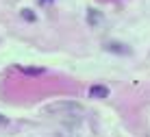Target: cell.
Masks as SVG:
<instances>
[{"label":"cell","instance_id":"6da1fadb","mask_svg":"<svg viewBox=\"0 0 150 137\" xmlns=\"http://www.w3.org/2000/svg\"><path fill=\"white\" fill-rule=\"evenodd\" d=\"M46 113L48 115H72V118H79V115H83L85 111H83L81 104L76 102H57V104H50L48 109H46Z\"/></svg>","mask_w":150,"mask_h":137},{"label":"cell","instance_id":"7a4b0ae2","mask_svg":"<svg viewBox=\"0 0 150 137\" xmlns=\"http://www.w3.org/2000/svg\"><path fill=\"white\" fill-rule=\"evenodd\" d=\"M89 96L91 98H107L109 89H107V85H94V87H89Z\"/></svg>","mask_w":150,"mask_h":137},{"label":"cell","instance_id":"3957f363","mask_svg":"<svg viewBox=\"0 0 150 137\" xmlns=\"http://www.w3.org/2000/svg\"><path fill=\"white\" fill-rule=\"evenodd\" d=\"M87 18H89V24L91 26H98L102 22V13L100 11H94V9H89V11H87Z\"/></svg>","mask_w":150,"mask_h":137},{"label":"cell","instance_id":"277c9868","mask_svg":"<svg viewBox=\"0 0 150 137\" xmlns=\"http://www.w3.org/2000/svg\"><path fill=\"white\" fill-rule=\"evenodd\" d=\"M107 50H113V52H120V55H128V48L122 44H105Z\"/></svg>","mask_w":150,"mask_h":137},{"label":"cell","instance_id":"5b68a950","mask_svg":"<svg viewBox=\"0 0 150 137\" xmlns=\"http://www.w3.org/2000/svg\"><path fill=\"white\" fill-rule=\"evenodd\" d=\"M22 18H24V20H28V22H35V13H33V11H28V9H24V11H22Z\"/></svg>","mask_w":150,"mask_h":137},{"label":"cell","instance_id":"8992f818","mask_svg":"<svg viewBox=\"0 0 150 137\" xmlns=\"http://www.w3.org/2000/svg\"><path fill=\"white\" fill-rule=\"evenodd\" d=\"M24 72H26V74H41L44 70H35V67H28V70H24Z\"/></svg>","mask_w":150,"mask_h":137},{"label":"cell","instance_id":"52a82bcc","mask_svg":"<svg viewBox=\"0 0 150 137\" xmlns=\"http://www.w3.org/2000/svg\"><path fill=\"white\" fill-rule=\"evenodd\" d=\"M7 124H9V120L4 118V115H0V126H7Z\"/></svg>","mask_w":150,"mask_h":137}]
</instances>
